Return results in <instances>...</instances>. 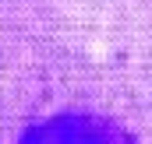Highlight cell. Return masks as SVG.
Segmentation results:
<instances>
[{
  "instance_id": "1",
  "label": "cell",
  "mask_w": 152,
  "mask_h": 144,
  "mask_svg": "<svg viewBox=\"0 0 152 144\" xmlns=\"http://www.w3.org/2000/svg\"><path fill=\"white\" fill-rule=\"evenodd\" d=\"M0 144H152V0H0Z\"/></svg>"
}]
</instances>
